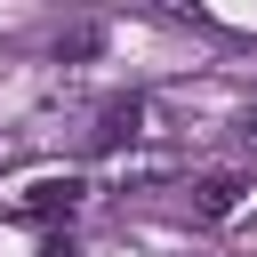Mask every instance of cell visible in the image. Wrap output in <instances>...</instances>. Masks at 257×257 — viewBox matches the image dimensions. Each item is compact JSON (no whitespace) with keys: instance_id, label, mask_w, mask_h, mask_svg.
Here are the masks:
<instances>
[{"instance_id":"obj_1","label":"cell","mask_w":257,"mask_h":257,"mask_svg":"<svg viewBox=\"0 0 257 257\" xmlns=\"http://www.w3.org/2000/svg\"><path fill=\"white\" fill-rule=\"evenodd\" d=\"M16 201H24V209H40V217H56V209H64V217H72V209H80V201H88V177H72V169H64V177H56V169H48V177H32V185H24V193H16Z\"/></svg>"},{"instance_id":"obj_2","label":"cell","mask_w":257,"mask_h":257,"mask_svg":"<svg viewBox=\"0 0 257 257\" xmlns=\"http://www.w3.org/2000/svg\"><path fill=\"white\" fill-rule=\"evenodd\" d=\"M96 137H104V145H137V137H145V104H112Z\"/></svg>"},{"instance_id":"obj_3","label":"cell","mask_w":257,"mask_h":257,"mask_svg":"<svg viewBox=\"0 0 257 257\" xmlns=\"http://www.w3.org/2000/svg\"><path fill=\"white\" fill-rule=\"evenodd\" d=\"M241 193H249L241 177H209V185H201V217H233V209H241Z\"/></svg>"},{"instance_id":"obj_4","label":"cell","mask_w":257,"mask_h":257,"mask_svg":"<svg viewBox=\"0 0 257 257\" xmlns=\"http://www.w3.org/2000/svg\"><path fill=\"white\" fill-rule=\"evenodd\" d=\"M241 137H249V153H257V112H249V120H241Z\"/></svg>"}]
</instances>
